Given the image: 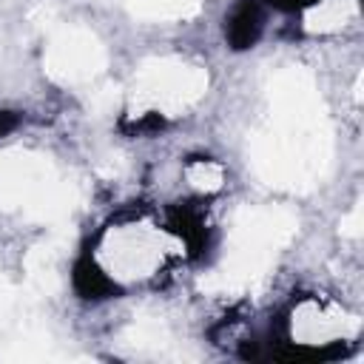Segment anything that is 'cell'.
<instances>
[{
	"label": "cell",
	"mask_w": 364,
	"mask_h": 364,
	"mask_svg": "<svg viewBox=\"0 0 364 364\" xmlns=\"http://www.w3.org/2000/svg\"><path fill=\"white\" fill-rule=\"evenodd\" d=\"M259 34V17L253 9H239L230 20V40L236 43V48H245L256 40Z\"/></svg>",
	"instance_id": "6da1fadb"
}]
</instances>
